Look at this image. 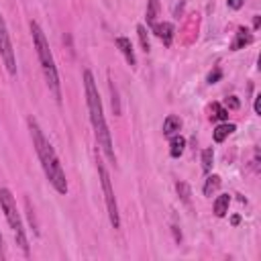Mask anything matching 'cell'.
<instances>
[{
  "label": "cell",
  "instance_id": "obj_10",
  "mask_svg": "<svg viewBox=\"0 0 261 261\" xmlns=\"http://www.w3.org/2000/svg\"><path fill=\"white\" fill-rule=\"evenodd\" d=\"M179 128H181V118H179V116L169 114V116L163 120V135H165V137H173V135H177Z\"/></svg>",
  "mask_w": 261,
  "mask_h": 261
},
{
  "label": "cell",
  "instance_id": "obj_6",
  "mask_svg": "<svg viewBox=\"0 0 261 261\" xmlns=\"http://www.w3.org/2000/svg\"><path fill=\"white\" fill-rule=\"evenodd\" d=\"M0 57L8 69L10 75H16V57H14V47L8 35V27L4 22V16L0 14Z\"/></svg>",
  "mask_w": 261,
  "mask_h": 261
},
{
  "label": "cell",
  "instance_id": "obj_20",
  "mask_svg": "<svg viewBox=\"0 0 261 261\" xmlns=\"http://www.w3.org/2000/svg\"><path fill=\"white\" fill-rule=\"evenodd\" d=\"M220 75H222L220 67H214V71H210V73H208V84H216V82L220 80Z\"/></svg>",
  "mask_w": 261,
  "mask_h": 261
},
{
  "label": "cell",
  "instance_id": "obj_22",
  "mask_svg": "<svg viewBox=\"0 0 261 261\" xmlns=\"http://www.w3.org/2000/svg\"><path fill=\"white\" fill-rule=\"evenodd\" d=\"M226 106H228V108H239V100H237V96L226 98Z\"/></svg>",
  "mask_w": 261,
  "mask_h": 261
},
{
  "label": "cell",
  "instance_id": "obj_16",
  "mask_svg": "<svg viewBox=\"0 0 261 261\" xmlns=\"http://www.w3.org/2000/svg\"><path fill=\"white\" fill-rule=\"evenodd\" d=\"M210 118L212 120H226L228 118V110L220 104V102H212V106H210Z\"/></svg>",
  "mask_w": 261,
  "mask_h": 261
},
{
  "label": "cell",
  "instance_id": "obj_13",
  "mask_svg": "<svg viewBox=\"0 0 261 261\" xmlns=\"http://www.w3.org/2000/svg\"><path fill=\"white\" fill-rule=\"evenodd\" d=\"M184 149H186V139L179 137V135H173L171 141H169V155L171 157H179L184 153Z\"/></svg>",
  "mask_w": 261,
  "mask_h": 261
},
{
  "label": "cell",
  "instance_id": "obj_11",
  "mask_svg": "<svg viewBox=\"0 0 261 261\" xmlns=\"http://www.w3.org/2000/svg\"><path fill=\"white\" fill-rule=\"evenodd\" d=\"M234 128H237V126H234L232 122H222V124H218V126L214 128V141H216V143H222L228 135L234 133Z\"/></svg>",
  "mask_w": 261,
  "mask_h": 261
},
{
  "label": "cell",
  "instance_id": "obj_1",
  "mask_svg": "<svg viewBox=\"0 0 261 261\" xmlns=\"http://www.w3.org/2000/svg\"><path fill=\"white\" fill-rule=\"evenodd\" d=\"M29 130H31V139H33V147L39 155L41 167L49 179V184L55 188V192L59 194H67V179H65V171L59 163V157L55 153V149L51 147V143L47 141V137L43 135V128L39 126V122L29 116Z\"/></svg>",
  "mask_w": 261,
  "mask_h": 261
},
{
  "label": "cell",
  "instance_id": "obj_4",
  "mask_svg": "<svg viewBox=\"0 0 261 261\" xmlns=\"http://www.w3.org/2000/svg\"><path fill=\"white\" fill-rule=\"evenodd\" d=\"M0 208L14 232V239H16V245L22 249L24 255H29V239H27V232H24V226H22V218L18 214V208H16V200L12 196V192L8 188H2L0 190Z\"/></svg>",
  "mask_w": 261,
  "mask_h": 261
},
{
  "label": "cell",
  "instance_id": "obj_12",
  "mask_svg": "<svg viewBox=\"0 0 261 261\" xmlns=\"http://www.w3.org/2000/svg\"><path fill=\"white\" fill-rule=\"evenodd\" d=\"M228 204H230V196L228 194H220L216 200H214V214L218 218H222L226 212H228Z\"/></svg>",
  "mask_w": 261,
  "mask_h": 261
},
{
  "label": "cell",
  "instance_id": "obj_3",
  "mask_svg": "<svg viewBox=\"0 0 261 261\" xmlns=\"http://www.w3.org/2000/svg\"><path fill=\"white\" fill-rule=\"evenodd\" d=\"M31 35H33V45H35L39 61H41L45 82H47L51 94L55 96V100L61 102V82H59V73H57V67H55V59H53V53L49 49V41H47L43 29L35 20H31Z\"/></svg>",
  "mask_w": 261,
  "mask_h": 261
},
{
  "label": "cell",
  "instance_id": "obj_18",
  "mask_svg": "<svg viewBox=\"0 0 261 261\" xmlns=\"http://www.w3.org/2000/svg\"><path fill=\"white\" fill-rule=\"evenodd\" d=\"M137 35H139V41H141V47H143V51H145V53H149V51H151V45H149L147 29H145L143 24H139V27H137Z\"/></svg>",
  "mask_w": 261,
  "mask_h": 261
},
{
  "label": "cell",
  "instance_id": "obj_2",
  "mask_svg": "<svg viewBox=\"0 0 261 261\" xmlns=\"http://www.w3.org/2000/svg\"><path fill=\"white\" fill-rule=\"evenodd\" d=\"M84 90H86V102H88L90 120H92V126H94L96 141L102 147L106 159L110 163H116V153L112 149V137H110V130L106 126V118H104V110H102V100H100L98 86H96L94 75H92L90 69H84Z\"/></svg>",
  "mask_w": 261,
  "mask_h": 261
},
{
  "label": "cell",
  "instance_id": "obj_19",
  "mask_svg": "<svg viewBox=\"0 0 261 261\" xmlns=\"http://www.w3.org/2000/svg\"><path fill=\"white\" fill-rule=\"evenodd\" d=\"M175 188H177V194H179V198H181V202H186V204H190V188H188V184H184V181H177L175 184Z\"/></svg>",
  "mask_w": 261,
  "mask_h": 261
},
{
  "label": "cell",
  "instance_id": "obj_7",
  "mask_svg": "<svg viewBox=\"0 0 261 261\" xmlns=\"http://www.w3.org/2000/svg\"><path fill=\"white\" fill-rule=\"evenodd\" d=\"M151 31L155 33L157 39L163 41V45H167V47L171 45V41H173V24L171 22H155L151 27Z\"/></svg>",
  "mask_w": 261,
  "mask_h": 261
},
{
  "label": "cell",
  "instance_id": "obj_17",
  "mask_svg": "<svg viewBox=\"0 0 261 261\" xmlns=\"http://www.w3.org/2000/svg\"><path fill=\"white\" fill-rule=\"evenodd\" d=\"M212 161H214V151L212 149H204L202 151V171L208 173L212 169Z\"/></svg>",
  "mask_w": 261,
  "mask_h": 261
},
{
  "label": "cell",
  "instance_id": "obj_9",
  "mask_svg": "<svg viewBox=\"0 0 261 261\" xmlns=\"http://www.w3.org/2000/svg\"><path fill=\"white\" fill-rule=\"evenodd\" d=\"M116 47L120 49V53L124 55V59H126V63L130 65V67H135L137 65V57H135V49H133V43L126 39V37H116Z\"/></svg>",
  "mask_w": 261,
  "mask_h": 261
},
{
  "label": "cell",
  "instance_id": "obj_5",
  "mask_svg": "<svg viewBox=\"0 0 261 261\" xmlns=\"http://www.w3.org/2000/svg\"><path fill=\"white\" fill-rule=\"evenodd\" d=\"M98 175H100V181H102V192H104V202H106V210H108V218H110V224L112 228H120V214H118V204H116V198H114V190H112V184H110V175L104 167L102 161H98Z\"/></svg>",
  "mask_w": 261,
  "mask_h": 261
},
{
  "label": "cell",
  "instance_id": "obj_23",
  "mask_svg": "<svg viewBox=\"0 0 261 261\" xmlns=\"http://www.w3.org/2000/svg\"><path fill=\"white\" fill-rule=\"evenodd\" d=\"M0 259H4V245H2V234H0Z\"/></svg>",
  "mask_w": 261,
  "mask_h": 261
},
{
  "label": "cell",
  "instance_id": "obj_21",
  "mask_svg": "<svg viewBox=\"0 0 261 261\" xmlns=\"http://www.w3.org/2000/svg\"><path fill=\"white\" fill-rule=\"evenodd\" d=\"M226 4H228V8H232V10H239V8L245 4V0H226Z\"/></svg>",
  "mask_w": 261,
  "mask_h": 261
},
{
  "label": "cell",
  "instance_id": "obj_8",
  "mask_svg": "<svg viewBox=\"0 0 261 261\" xmlns=\"http://www.w3.org/2000/svg\"><path fill=\"white\" fill-rule=\"evenodd\" d=\"M251 43H253V33L245 27H239L237 33H234V41L230 43V51H239V49H243L245 45H251Z\"/></svg>",
  "mask_w": 261,
  "mask_h": 261
},
{
  "label": "cell",
  "instance_id": "obj_14",
  "mask_svg": "<svg viewBox=\"0 0 261 261\" xmlns=\"http://www.w3.org/2000/svg\"><path fill=\"white\" fill-rule=\"evenodd\" d=\"M157 16H159V0H149L147 2V12H145L147 24L153 27L157 22Z\"/></svg>",
  "mask_w": 261,
  "mask_h": 261
},
{
  "label": "cell",
  "instance_id": "obj_15",
  "mask_svg": "<svg viewBox=\"0 0 261 261\" xmlns=\"http://www.w3.org/2000/svg\"><path fill=\"white\" fill-rule=\"evenodd\" d=\"M220 184H222L220 175H208L206 177V184H204V196H212L220 188Z\"/></svg>",
  "mask_w": 261,
  "mask_h": 261
}]
</instances>
